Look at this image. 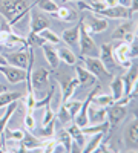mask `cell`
Wrapping results in <instances>:
<instances>
[{
	"label": "cell",
	"instance_id": "cell-18",
	"mask_svg": "<svg viewBox=\"0 0 138 153\" xmlns=\"http://www.w3.org/2000/svg\"><path fill=\"white\" fill-rule=\"evenodd\" d=\"M87 120L92 124H98V123H103L107 120V112H106V107H98V106H94L92 103L87 107Z\"/></svg>",
	"mask_w": 138,
	"mask_h": 153
},
{
	"label": "cell",
	"instance_id": "cell-20",
	"mask_svg": "<svg viewBox=\"0 0 138 153\" xmlns=\"http://www.w3.org/2000/svg\"><path fill=\"white\" fill-rule=\"evenodd\" d=\"M52 16L57 17L58 20H61V22L71 23V22H75V20H77V11H75L74 8H69V6L58 5V9L54 12Z\"/></svg>",
	"mask_w": 138,
	"mask_h": 153
},
{
	"label": "cell",
	"instance_id": "cell-30",
	"mask_svg": "<svg viewBox=\"0 0 138 153\" xmlns=\"http://www.w3.org/2000/svg\"><path fill=\"white\" fill-rule=\"evenodd\" d=\"M100 94V92H98ZM91 103L94 104V106H98V107H109L112 103H115L114 101V98H112V95H106V94H103V95H94L92 97V101Z\"/></svg>",
	"mask_w": 138,
	"mask_h": 153
},
{
	"label": "cell",
	"instance_id": "cell-7",
	"mask_svg": "<svg viewBox=\"0 0 138 153\" xmlns=\"http://www.w3.org/2000/svg\"><path fill=\"white\" fill-rule=\"evenodd\" d=\"M83 23H84V28L87 29L89 34H100V32H104L109 28L107 20L101 16H97V14L87 16L86 19H83Z\"/></svg>",
	"mask_w": 138,
	"mask_h": 153
},
{
	"label": "cell",
	"instance_id": "cell-9",
	"mask_svg": "<svg viewBox=\"0 0 138 153\" xmlns=\"http://www.w3.org/2000/svg\"><path fill=\"white\" fill-rule=\"evenodd\" d=\"M0 72L6 76V80L11 84H19L26 80V71L11 65H0Z\"/></svg>",
	"mask_w": 138,
	"mask_h": 153
},
{
	"label": "cell",
	"instance_id": "cell-22",
	"mask_svg": "<svg viewBox=\"0 0 138 153\" xmlns=\"http://www.w3.org/2000/svg\"><path fill=\"white\" fill-rule=\"evenodd\" d=\"M78 35H80V26L78 23L75 25V26L69 28V29H65L61 32V38H63V42L69 46H77L78 45Z\"/></svg>",
	"mask_w": 138,
	"mask_h": 153
},
{
	"label": "cell",
	"instance_id": "cell-15",
	"mask_svg": "<svg viewBox=\"0 0 138 153\" xmlns=\"http://www.w3.org/2000/svg\"><path fill=\"white\" fill-rule=\"evenodd\" d=\"M49 28V19L45 17L43 14L32 11L31 19H29V34H39L40 31Z\"/></svg>",
	"mask_w": 138,
	"mask_h": 153
},
{
	"label": "cell",
	"instance_id": "cell-3",
	"mask_svg": "<svg viewBox=\"0 0 138 153\" xmlns=\"http://www.w3.org/2000/svg\"><path fill=\"white\" fill-rule=\"evenodd\" d=\"M137 55V48H135V43L132 45H128V43H120L117 48H114V57H115V61L124 69H129L134 63H132V58Z\"/></svg>",
	"mask_w": 138,
	"mask_h": 153
},
{
	"label": "cell",
	"instance_id": "cell-19",
	"mask_svg": "<svg viewBox=\"0 0 138 153\" xmlns=\"http://www.w3.org/2000/svg\"><path fill=\"white\" fill-rule=\"evenodd\" d=\"M42 49H43V54H45L46 61L49 63V65H51L52 69H57L60 60H58V54H57L55 46L51 45V43H48V42H45V43L42 45Z\"/></svg>",
	"mask_w": 138,
	"mask_h": 153
},
{
	"label": "cell",
	"instance_id": "cell-29",
	"mask_svg": "<svg viewBox=\"0 0 138 153\" xmlns=\"http://www.w3.org/2000/svg\"><path fill=\"white\" fill-rule=\"evenodd\" d=\"M23 95L20 92H0V109L2 107H6L9 103H12V101H19L22 100Z\"/></svg>",
	"mask_w": 138,
	"mask_h": 153
},
{
	"label": "cell",
	"instance_id": "cell-23",
	"mask_svg": "<svg viewBox=\"0 0 138 153\" xmlns=\"http://www.w3.org/2000/svg\"><path fill=\"white\" fill-rule=\"evenodd\" d=\"M19 143L26 149V152L28 150H40L42 149V141L37 136H34L32 133H29V132H25L23 138L20 139Z\"/></svg>",
	"mask_w": 138,
	"mask_h": 153
},
{
	"label": "cell",
	"instance_id": "cell-33",
	"mask_svg": "<svg viewBox=\"0 0 138 153\" xmlns=\"http://www.w3.org/2000/svg\"><path fill=\"white\" fill-rule=\"evenodd\" d=\"M54 92H55V86L52 84L51 89H49V91L45 94V98H42V100H35L34 109H40V107H46V106H49V103H51V100H52V97H54Z\"/></svg>",
	"mask_w": 138,
	"mask_h": 153
},
{
	"label": "cell",
	"instance_id": "cell-24",
	"mask_svg": "<svg viewBox=\"0 0 138 153\" xmlns=\"http://www.w3.org/2000/svg\"><path fill=\"white\" fill-rule=\"evenodd\" d=\"M109 129H110V126H109V121L106 120V121L98 123V124H91V126L87 124L81 129V132L87 136V135H95V133H107Z\"/></svg>",
	"mask_w": 138,
	"mask_h": 153
},
{
	"label": "cell",
	"instance_id": "cell-34",
	"mask_svg": "<svg viewBox=\"0 0 138 153\" xmlns=\"http://www.w3.org/2000/svg\"><path fill=\"white\" fill-rule=\"evenodd\" d=\"M23 135H25V132L23 130H20V129H16V130H11V129H8V126H6V129H5V133H3V136H5V141H20V139L23 138Z\"/></svg>",
	"mask_w": 138,
	"mask_h": 153
},
{
	"label": "cell",
	"instance_id": "cell-49",
	"mask_svg": "<svg viewBox=\"0 0 138 153\" xmlns=\"http://www.w3.org/2000/svg\"><path fill=\"white\" fill-rule=\"evenodd\" d=\"M91 2H97V0H91Z\"/></svg>",
	"mask_w": 138,
	"mask_h": 153
},
{
	"label": "cell",
	"instance_id": "cell-8",
	"mask_svg": "<svg viewBox=\"0 0 138 153\" xmlns=\"http://www.w3.org/2000/svg\"><path fill=\"white\" fill-rule=\"evenodd\" d=\"M19 104H17V101H12V103H9L6 107H5V113H3V117L0 118V152H5V147H6V141H5V129H6V126L9 123V120L12 118V115H14V112L17 110Z\"/></svg>",
	"mask_w": 138,
	"mask_h": 153
},
{
	"label": "cell",
	"instance_id": "cell-10",
	"mask_svg": "<svg viewBox=\"0 0 138 153\" xmlns=\"http://www.w3.org/2000/svg\"><path fill=\"white\" fill-rule=\"evenodd\" d=\"M106 112H107V121H109V126L110 127H115L128 113V107L123 106V104H118V103H112L109 107H106Z\"/></svg>",
	"mask_w": 138,
	"mask_h": 153
},
{
	"label": "cell",
	"instance_id": "cell-6",
	"mask_svg": "<svg viewBox=\"0 0 138 153\" xmlns=\"http://www.w3.org/2000/svg\"><path fill=\"white\" fill-rule=\"evenodd\" d=\"M97 16H101L104 19H115V20H126V19H132V11L131 8H126V6H121V5H117V6H110V8H104L101 11L95 12Z\"/></svg>",
	"mask_w": 138,
	"mask_h": 153
},
{
	"label": "cell",
	"instance_id": "cell-32",
	"mask_svg": "<svg viewBox=\"0 0 138 153\" xmlns=\"http://www.w3.org/2000/svg\"><path fill=\"white\" fill-rule=\"evenodd\" d=\"M35 6H39L45 12H51V14H54V12L58 9V3L54 2V0H37Z\"/></svg>",
	"mask_w": 138,
	"mask_h": 153
},
{
	"label": "cell",
	"instance_id": "cell-39",
	"mask_svg": "<svg viewBox=\"0 0 138 153\" xmlns=\"http://www.w3.org/2000/svg\"><path fill=\"white\" fill-rule=\"evenodd\" d=\"M26 42H28V46L34 48V46H42L45 43V38L40 34H29L28 38H26Z\"/></svg>",
	"mask_w": 138,
	"mask_h": 153
},
{
	"label": "cell",
	"instance_id": "cell-13",
	"mask_svg": "<svg viewBox=\"0 0 138 153\" xmlns=\"http://www.w3.org/2000/svg\"><path fill=\"white\" fill-rule=\"evenodd\" d=\"M101 63L104 65V68L109 71V72H114L115 68H117V61H115V57H114V48H112L110 43H104L101 45V54L98 55Z\"/></svg>",
	"mask_w": 138,
	"mask_h": 153
},
{
	"label": "cell",
	"instance_id": "cell-4",
	"mask_svg": "<svg viewBox=\"0 0 138 153\" xmlns=\"http://www.w3.org/2000/svg\"><path fill=\"white\" fill-rule=\"evenodd\" d=\"M83 65L89 72H92L97 78H110L112 76V72H109L104 68V65L101 63V60H100L98 57H84Z\"/></svg>",
	"mask_w": 138,
	"mask_h": 153
},
{
	"label": "cell",
	"instance_id": "cell-11",
	"mask_svg": "<svg viewBox=\"0 0 138 153\" xmlns=\"http://www.w3.org/2000/svg\"><path fill=\"white\" fill-rule=\"evenodd\" d=\"M29 48V46H28ZM28 48H23L22 51H17V52H11L8 55H5L8 65L11 66H16L20 69H26L28 66V61H29V52H28Z\"/></svg>",
	"mask_w": 138,
	"mask_h": 153
},
{
	"label": "cell",
	"instance_id": "cell-42",
	"mask_svg": "<svg viewBox=\"0 0 138 153\" xmlns=\"http://www.w3.org/2000/svg\"><path fill=\"white\" fill-rule=\"evenodd\" d=\"M34 104H35V94H28L26 100H25V107H26V112H34Z\"/></svg>",
	"mask_w": 138,
	"mask_h": 153
},
{
	"label": "cell",
	"instance_id": "cell-51",
	"mask_svg": "<svg viewBox=\"0 0 138 153\" xmlns=\"http://www.w3.org/2000/svg\"><path fill=\"white\" fill-rule=\"evenodd\" d=\"M0 48H2V46H0Z\"/></svg>",
	"mask_w": 138,
	"mask_h": 153
},
{
	"label": "cell",
	"instance_id": "cell-41",
	"mask_svg": "<svg viewBox=\"0 0 138 153\" xmlns=\"http://www.w3.org/2000/svg\"><path fill=\"white\" fill-rule=\"evenodd\" d=\"M25 127H26L29 132H34V129H35V120L32 117V112H26V115H25Z\"/></svg>",
	"mask_w": 138,
	"mask_h": 153
},
{
	"label": "cell",
	"instance_id": "cell-47",
	"mask_svg": "<svg viewBox=\"0 0 138 153\" xmlns=\"http://www.w3.org/2000/svg\"><path fill=\"white\" fill-rule=\"evenodd\" d=\"M0 65H8V61H6V58L3 55H0Z\"/></svg>",
	"mask_w": 138,
	"mask_h": 153
},
{
	"label": "cell",
	"instance_id": "cell-36",
	"mask_svg": "<svg viewBox=\"0 0 138 153\" xmlns=\"http://www.w3.org/2000/svg\"><path fill=\"white\" fill-rule=\"evenodd\" d=\"M54 132H55V121L52 120L49 124L46 126H42V129H40V138H45V139H49V138H52L54 136Z\"/></svg>",
	"mask_w": 138,
	"mask_h": 153
},
{
	"label": "cell",
	"instance_id": "cell-2",
	"mask_svg": "<svg viewBox=\"0 0 138 153\" xmlns=\"http://www.w3.org/2000/svg\"><path fill=\"white\" fill-rule=\"evenodd\" d=\"M80 26V35H78V46H80V54L81 57H98L100 51L94 42V38L91 37V34L87 32V29L84 28L83 19L78 22Z\"/></svg>",
	"mask_w": 138,
	"mask_h": 153
},
{
	"label": "cell",
	"instance_id": "cell-35",
	"mask_svg": "<svg viewBox=\"0 0 138 153\" xmlns=\"http://www.w3.org/2000/svg\"><path fill=\"white\" fill-rule=\"evenodd\" d=\"M43 38H45V42H48V43H51V45H58L60 43V37L54 32V31H51L49 28H46V29H43V31H40L39 32Z\"/></svg>",
	"mask_w": 138,
	"mask_h": 153
},
{
	"label": "cell",
	"instance_id": "cell-37",
	"mask_svg": "<svg viewBox=\"0 0 138 153\" xmlns=\"http://www.w3.org/2000/svg\"><path fill=\"white\" fill-rule=\"evenodd\" d=\"M65 106H66V109H68V112L71 113V117L74 118L75 115H77V112L80 110V107H81V101H78V100H68V101H65L63 103Z\"/></svg>",
	"mask_w": 138,
	"mask_h": 153
},
{
	"label": "cell",
	"instance_id": "cell-43",
	"mask_svg": "<svg viewBox=\"0 0 138 153\" xmlns=\"http://www.w3.org/2000/svg\"><path fill=\"white\" fill-rule=\"evenodd\" d=\"M54 112H52V109H51V104L49 106H46V112H45V118H43V121H42V126H46V124H49L52 120H54Z\"/></svg>",
	"mask_w": 138,
	"mask_h": 153
},
{
	"label": "cell",
	"instance_id": "cell-14",
	"mask_svg": "<svg viewBox=\"0 0 138 153\" xmlns=\"http://www.w3.org/2000/svg\"><path fill=\"white\" fill-rule=\"evenodd\" d=\"M137 141H138V124H137V120H132L128 124L126 130H124V143H126L129 150L137 152L138 149Z\"/></svg>",
	"mask_w": 138,
	"mask_h": 153
},
{
	"label": "cell",
	"instance_id": "cell-40",
	"mask_svg": "<svg viewBox=\"0 0 138 153\" xmlns=\"http://www.w3.org/2000/svg\"><path fill=\"white\" fill-rule=\"evenodd\" d=\"M58 120L63 123V126L65 124H68V123H71V120H72V117H71V113L68 112V109H66V106L61 103V106H60V110H58Z\"/></svg>",
	"mask_w": 138,
	"mask_h": 153
},
{
	"label": "cell",
	"instance_id": "cell-27",
	"mask_svg": "<svg viewBox=\"0 0 138 153\" xmlns=\"http://www.w3.org/2000/svg\"><path fill=\"white\" fill-rule=\"evenodd\" d=\"M110 91H112V98L114 101H118L124 95V83H123V76H115L110 83Z\"/></svg>",
	"mask_w": 138,
	"mask_h": 153
},
{
	"label": "cell",
	"instance_id": "cell-21",
	"mask_svg": "<svg viewBox=\"0 0 138 153\" xmlns=\"http://www.w3.org/2000/svg\"><path fill=\"white\" fill-rule=\"evenodd\" d=\"M134 28H135V23L132 19H126V22L121 23L120 26L115 28L114 34H112V38H115V40H123L124 37H126L128 34L134 32Z\"/></svg>",
	"mask_w": 138,
	"mask_h": 153
},
{
	"label": "cell",
	"instance_id": "cell-45",
	"mask_svg": "<svg viewBox=\"0 0 138 153\" xmlns=\"http://www.w3.org/2000/svg\"><path fill=\"white\" fill-rule=\"evenodd\" d=\"M106 8H110V6H117L118 5V0H103Z\"/></svg>",
	"mask_w": 138,
	"mask_h": 153
},
{
	"label": "cell",
	"instance_id": "cell-25",
	"mask_svg": "<svg viewBox=\"0 0 138 153\" xmlns=\"http://www.w3.org/2000/svg\"><path fill=\"white\" fill-rule=\"evenodd\" d=\"M68 133L71 135V138H72V141L77 144L78 147H81V150H83V147H84V144H86V135L81 132V129L77 126V124H72V126H69L68 127Z\"/></svg>",
	"mask_w": 138,
	"mask_h": 153
},
{
	"label": "cell",
	"instance_id": "cell-46",
	"mask_svg": "<svg viewBox=\"0 0 138 153\" xmlns=\"http://www.w3.org/2000/svg\"><path fill=\"white\" fill-rule=\"evenodd\" d=\"M131 3H132V0H118V5L126 6V8H129V6H131Z\"/></svg>",
	"mask_w": 138,
	"mask_h": 153
},
{
	"label": "cell",
	"instance_id": "cell-31",
	"mask_svg": "<svg viewBox=\"0 0 138 153\" xmlns=\"http://www.w3.org/2000/svg\"><path fill=\"white\" fill-rule=\"evenodd\" d=\"M104 135H106V133H95V135H91V136H92V139H91V141L87 143V144H84L83 152H84V153H92V152L97 149V146L103 141Z\"/></svg>",
	"mask_w": 138,
	"mask_h": 153
},
{
	"label": "cell",
	"instance_id": "cell-5",
	"mask_svg": "<svg viewBox=\"0 0 138 153\" xmlns=\"http://www.w3.org/2000/svg\"><path fill=\"white\" fill-rule=\"evenodd\" d=\"M29 81H31L34 92H39V94L43 92L48 87V83H49V71L45 69V68H39L35 71H31Z\"/></svg>",
	"mask_w": 138,
	"mask_h": 153
},
{
	"label": "cell",
	"instance_id": "cell-12",
	"mask_svg": "<svg viewBox=\"0 0 138 153\" xmlns=\"http://www.w3.org/2000/svg\"><path fill=\"white\" fill-rule=\"evenodd\" d=\"M128 71H129V72L123 76V83H124V95L134 98V95H135V92H137L138 71H137V66H134V65H132ZM124 95H123V97H124Z\"/></svg>",
	"mask_w": 138,
	"mask_h": 153
},
{
	"label": "cell",
	"instance_id": "cell-48",
	"mask_svg": "<svg viewBox=\"0 0 138 153\" xmlns=\"http://www.w3.org/2000/svg\"><path fill=\"white\" fill-rule=\"evenodd\" d=\"M71 2H75V0H61V3H71Z\"/></svg>",
	"mask_w": 138,
	"mask_h": 153
},
{
	"label": "cell",
	"instance_id": "cell-28",
	"mask_svg": "<svg viewBox=\"0 0 138 153\" xmlns=\"http://www.w3.org/2000/svg\"><path fill=\"white\" fill-rule=\"evenodd\" d=\"M57 54H58V60L65 61L66 65H69V66H74L75 63H77V57H75V54L72 52L71 49H68V48L57 49Z\"/></svg>",
	"mask_w": 138,
	"mask_h": 153
},
{
	"label": "cell",
	"instance_id": "cell-26",
	"mask_svg": "<svg viewBox=\"0 0 138 153\" xmlns=\"http://www.w3.org/2000/svg\"><path fill=\"white\" fill-rule=\"evenodd\" d=\"M17 46H20V48H28V42H26V38H25V37H22V35H19V34H16V32L11 31V32L8 34V38H6L3 48L11 49V48H17Z\"/></svg>",
	"mask_w": 138,
	"mask_h": 153
},
{
	"label": "cell",
	"instance_id": "cell-1",
	"mask_svg": "<svg viewBox=\"0 0 138 153\" xmlns=\"http://www.w3.org/2000/svg\"><path fill=\"white\" fill-rule=\"evenodd\" d=\"M34 5H31L29 0H2L0 3V14H2L6 22L9 23V26L12 28L14 25L22 20L26 12L31 11Z\"/></svg>",
	"mask_w": 138,
	"mask_h": 153
},
{
	"label": "cell",
	"instance_id": "cell-50",
	"mask_svg": "<svg viewBox=\"0 0 138 153\" xmlns=\"http://www.w3.org/2000/svg\"><path fill=\"white\" fill-rule=\"evenodd\" d=\"M54 2H58V0H54Z\"/></svg>",
	"mask_w": 138,
	"mask_h": 153
},
{
	"label": "cell",
	"instance_id": "cell-38",
	"mask_svg": "<svg viewBox=\"0 0 138 153\" xmlns=\"http://www.w3.org/2000/svg\"><path fill=\"white\" fill-rule=\"evenodd\" d=\"M60 144L65 147V150H66V152H71L72 138H71V135L68 133V130H66V129H63V130L60 132Z\"/></svg>",
	"mask_w": 138,
	"mask_h": 153
},
{
	"label": "cell",
	"instance_id": "cell-16",
	"mask_svg": "<svg viewBox=\"0 0 138 153\" xmlns=\"http://www.w3.org/2000/svg\"><path fill=\"white\" fill-rule=\"evenodd\" d=\"M58 81L61 86V103H65L69 98H72L75 89L78 87V80L77 76H74V78H65V80L60 78Z\"/></svg>",
	"mask_w": 138,
	"mask_h": 153
},
{
	"label": "cell",
	"instance_id": "cell-44",
	"mask_svg": "<svg viewBox=\"0 0 138 153\" xmlns=\"http://www.w3.org/2000/svg\"><path fill=\"white\" fill-rule=\"evenodd\" d=\"M74 3H77V8L78 9H83V11H91V5L87 0H75Z\"/></svg>",
	"mask_w": 138,
	"mask_h": 153
},
{
	"label": "cell",
	"instance_id": "cell-17",
	"mask_svg": "<svg viewBox=\"0 0 138 153\" xmlns=\"http://www.w3.org/2000/svg\"><path fill=\"white\" fill-rule=\"evenodd\" d=\"M75 74H77V80L80 86H95L98 80L92 72H89L84 66L77 65V63H75Z\"/></svg>",
	"mask_w": 138,
	"mask_h": 153
}]
</instances>
